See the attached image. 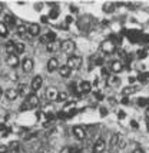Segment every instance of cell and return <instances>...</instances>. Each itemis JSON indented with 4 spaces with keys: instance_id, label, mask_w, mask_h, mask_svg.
Here are the masks:
<instances>
[{
    "instance_id": "1",
    "label": "cell",
    "mask_w": 149,
    "mask_h": 153,
    "mask_svg": "<svg viewBox=\"0 0 149 153\" xmlns=\"http://www.w3.org/2000/svg\"><path fill=\"white\" fill-rule=\"evenodd\" d=\"M39 97L36 96L34 93H32V94H29L26 97V100H25V103L22 105V110H27V109H34V107H37L39 106Z\"/></svg>"
},
{
    "instance_id": "2",
    "label": "cell",
    "mask_w": 149,
    "mask_h": 153,
    "mask_svg": "<svg viewBox=\"0 0 149 153\" xmlns=\"http://www.w3.org/2000/svg\"><path fill=\"white\" fill-rule=\"evenodd\" d=\"M66 66H68L70 70H77V69H80V66H82V57H79V56H74V54L69 56Z\"/></svg>"
},
{
    "instance_id": "3",
    "label": "cell",
    "mask_w": 149,
    "mask_h": 153,
    "mask_svg": "<svg viewBox=\"0 0 149 153\" xmlns=\"http://www.w3.org/2000/svg\"><path fill=\"white\" fill-rule=\"evenodd\" d=\"M101 50L105 54H112V53H115L116 46H115V43H113L112 40H105V42H102Z\"/></svg>"
},
{
    "instance_id": "4",
    "label": "cell",
    "mask_w": 149,
    "mask_h": 153,
    "mask_svg": "<svg viewBox=\"0 0 149 153\" xmlns=\"http://www.w3.org/2000/svg\"><path fill=\"white\" fill-rule=\"evenodd\" d=\"M74 42L73 40H65V42H62L60 43V50L63 53H68L72 56V53L74 52Z\"/></svg>"
},
{
    "instance_id": "5",
    "label": "cell",
    "mask_w": 149,
    "mask_h": 153,
    "mask_svg": "<svg viewBox=\"0 0 149 153\" xmlns=\"http://www.w3.org/2000/svg\"><path fill=\"white\" fill-rule=\"evenodd\" d=\"M40 34V26L37 23H32L27 26V36L29 37H34V36H39Z\"/></svg>"
},
{
    "instance_id": "6",
    "label": "cell",
    "mask_w": 149,
    "mask_h": 153,
    "mask_svg": "<svg viewBox=\"0 0 149 153\" xmlns=\"http://www.w3.org/2000/svg\"><path fill=\"white\" fill-rule=\"evenodd\" d=\"M73 134L77 140H85L86 139V129L83 126H74L73 127Z\"/></svg>"
},
{
    "instance_id": "7",
    "label": "cell",
    "mask_w": 149,
    "mask_h": 153,
    "mask_svg": "<svg viewBox=\"0 0 149 153\" xmlns=\"http://www.w3.org/2000/svg\"><path fill=\"white\" fill-rule=\"evenodd\" d=\"M57 94H59V92H57V89H56V87L50 86V87L46 89V99H48L49 102H56Z\"/></svg>"
},
{
    "instance_id": "8",
    "label": "cell",
    "mask_w": 149,
    "mask_h": 153,
    "mask_svg": "<svg viewBox=\"0 0 149 153\" xmlns=\"http://www.w3.org/2000/svg\"><path fill=\"white\" fill-rule=\"evenodd\" d=\"M119 140H121V136H119V133H113V134H112L110 142H109V150H110L112 153H115V149L118 147Z\"/></svg>"
},
{
    "instance_id": "9",
    "label": "cell",
    "mask_w": 149,
    "mask_h": 153,
    "mask_svg": "<svg viewBox=\"0 0 149 153\" xmlns=\"http://www.w3.org/2000/svg\"><path fill=\"white\" fill-rule=\"evenodd\" d=\"M105 149H106V142L102 139V137H99V139L95 142V145H93V152L95 153H102Z\"/></svg>"
},
{
    "instance_id": "10",
    "label": "cell",
    "mask_w": 149,
    "mask_h": 153,
    "mask_svg": "<svg viewBox=\"0 0 149 153\" xmlns=\"http://www.w3.org/2000/svg\"><path fill=\"white\" fill-rule=\"evenodd\" d=\"M22 69H23V72H32L33 70V60L30 59V57H26V59L22 60Z\"/></svg>"
},
{
    "instance_id": "11",
    "label": "cell",
    "mask_w": 149,
    "mask_h": 153,
    "mask_svg": "<svg viewBox=\"0 0 149 153\" xmlns=\"http://www.w3.org/2000/svg\"><path fill=\"white\" fill-rule=\"evenodd\" d=\"M6 62L10 67H17L19 66V63H20V60H19V56H17V54H7Z\"/></svg>"
},
{
    "instance_id": "12",
    "label": "cell",
    "mask_w": 149,
    "mask_h": 153,
    "mask_svg": "<svg viewBox=\"0 0 149 153\" xmlns=\"http://www.w3.org/2000/svg\"><path fill=\"white\" fill-rule=\"evenodd\" d=\"M54 40H56V33H54V32H49V33L40 36V43H43V45L52 43V42H54Z\"/></svg>"
},
{
    "instance_id": "13",
    "label": "cell",
    "mask_w": 149,
    "mask_h": 153,
    "mask_svg": "<svg viewBox=\"0 0 149 153\" xmlns=\"http://www.w3.org/2000/svg\"><path fill=\"white\" fill-rule=\"evenodd\" d=\"M42 85H43V77H42V76H34L30 86H32V90H33V92H37L39 89H42Z\"/></svg>"
},
{
    "instance_id": "14",
    "label": "cell",
    "mask_w": 149,
    "mask_h": 153,
    "mask_svg": "<svg viewBox=\"0 0 149 153\" xmlns=\"http://www.w3.org/2000/svg\"><path fill=\"white\" fill-rule=\"evenodd\" d=\"M4 96H6L7 100H10V102H13L19 97V93H17V89H14V87H10V89H7L6 92H4Z\"/></svg>"
},
{
    "instance_id": "15",
    "label": "cell",
    "mask_w": 149,
    "mask_h": 153,
    "mask_svg": "<svg viewBox=\"0 0 149 153\" xmlns=\"http://www.w3.org/2000/svg\"><path fill=\"white\" fill-rule=\"evenodd\" d=\"M79 93H90V90H92V85L89 83V82H86V80H83V82H80V85H79Z\"/></svg>"
},
{
    "instance_id": "16",
    "label": "cell",
    "mask_w": 149,
    "mask_h": 153,
    "mask_svg": "<svg viewBox=\"0 0 149 153\" xmlns=\"http://www.w3.org/2000/svg\"><path fill=\"white\" fill-rule=\"evenodd\" d=\"M110 70L113 72V73H121L123 70V63L121 60H115V62H112L110 63Z\"/></svg>"
},
{
    "instance_id": "17",
    "label": "cell",
    "mask_w": 149,
    "mask_h": 153,
    "mask_svg": "<svg viewBox=\"0 0 149 153\" xmlns=\"http://www.w3.org/2000/svg\"><path fill=\"white\" fill-rule=\"evenodd\" d=\"M106 83H108L109 87H118L119 83H121V79L118 76H115V74H110L108 79H106Z\"/></svg>"
},
{
    "instance_id": "18",
    "label": "cell",
    "mask_w": 149,
    "mask_h": 153,
    "mask_svg": "<svg viewBox=\"0 0 149 153\" xmlns=\"http://www.w3.org/2000/svg\"><path fill=\"white\" fill-rule=\"evenodd\" d=\"M59 69V60L56 59V57H52V59H49L48 62V72H54V70H57Z\"/></svg>"
},
{
    "instance_id": "19",
    "label": "cell",
    "mask_w": 149,
    "mask_h": 153,
    "mask_svg": "<svg viewBox=\"0 0 149 153\" xmlns=\"http://www.w3.org/2000/svg\"><path fill=\"white\" fill-rule=\"evenodd\" d=\"M46 50H48L49 53H54V52L60 50V43H59L57 40H54L52 43H48V45H46Z\"/></svg>"
},
{
    "instance_id": "20",
    "label": "cell",
    "mask_w": 149,
    "mask_h": 153,
    "mask_svg": "<svg viewBox=\"0 0 149 153\" xmlns=\"http://www.w3.org/2000/svg\"><path fill=\"white\" fill-rule=\"evenodd\" d=\"M3 23H4L7 27L9 26L13 27V26H16V19H14L12 14H4V22H3Z\"/></svg>"
},
{
    "instance_id": "21",
    "label": "cell",
    "mask_w": 149,
    "mask_h": 153,
    "mask_svg": "<svg viewBox=\"0 0 149 153\" xmlns=\"http://www.w3.org/2000/svg\"><path fill=\"white\" fill-rule=\"evenodd\" d=\"M74 106H76V103H74V102H68V103L65 105V107H63V110H62V112L66 114V116H69L70 112L74 109Z\"/></svg>"
},
{
    "instance_id": "22",
    "label": "cell",
    "mask_w": 149,
    "mask_h": 153,
    "mask_svg": "<svg viewBox=\"0 0 149 153\" xmlns=\"http://www.w3.org/2000/svg\"><path fill=\"white\" fill-rule=\"evenodd\" d=\"M4 50H6L7 54H16V49H14V42H7L6 46H4Z\"/></svg>"
},
{
    "instance_id": "23",
    "label": "cell",
    "mask_w": 149,
    "mask_h": 153,
    "mask_svg": "<svg viewBox=\"0 0 149 153\" xmlns=\"http://www.w3.org/2000/svg\"><path fill=\"white\" fill-rule=\"evenodd\" d=\"M70 73H72V70L68 66H59V74H60L62 77H69Z\"/></svg>"
},
{
    "instance_id": "24",
    "label": "cell",
    "mask_w": 149,
    "mask_h": 153,
    "mask_svg": "<svg viewBox=\"0 0 149 153\" xmlns=\"http://www.w3.org/2000/svg\"><path fill=\"white\" fill-rule=\"evenodd\" d=\"M27 92H29L27 85H25V83H20V85H19V87H17V93H19V96H26Z\"/></svg>"
},
{
    "instance_id": "25",
    "label": "cell",
    "mask_w": 149,
    "mask_h": 153,
    "mask_svg": "<svg viewBox=\"0 0 149 153\" xmlns=\"http://www.w3.org/2000/svg\"><path fill=\"white\" fill-rule=\"evenodd\" d=\"M7 34H9V27H7L3 22H0V36H1V37H6Z\"/></svg>"
},
{
    "instance_id": "26",
    "label": "cell",
    "mask_w": 149,
    "mask_h": 153,
    "mask_svg": "<svg viewBox=\"0 0 149 153\" xmlns=\"http://www.w3.org/2000/svg\"><path fill=\"white\" fill-rule=\"evenodd\" d=\"M14 49H16V54H22L25 52V45L20 42H14Z\"/></svg>"
},
{
    "instance_id": "27",
    "label": "cell",
    "mask_w": 149,
    "mask_h": 153,
    "mask_svg": "<svg viewBox=\"0 0 149 153\" xmlns=\"http://www.w3.org/2000/svg\"><path fill=\"white\" fill-rule=\"evenodd\" d=\"M103 12H105V13H113V12H115V4H113V3L103 4Z\"/></svg>"
},
{
    "instance_id": "28",
    "label": "cell",
    "mask_w": 149,
    "mask_h": 153,
    "mask_svg": "<svg viewBox=\"0 0 149 153\" xmlns=\"http://www.w3.org/2000/svg\"><path fill=\"white\" fill-rule=\"evenodd\" d=\"M136 90H138V89H136L135 86H128V87H125V89H123V90H122V93L125 94V96H129V94L135 93Z\"/></svg>"
},
{
    "instance_id": "29",
    "label": "cell",
    "mask_w": 149,
    "mask_h": 153,
    "mask_svg": "<svg viewBox=\"0 0 149 153\" xmlns=\"http://www.w3.org/2000/svg\"><path fill=\"white\" fill-rule=\"evenodd\" d=\"M17 34L19 36H27V26H25V25L17 26Z\"/></svg>"
},
{
    "instance_id": "30",
    "label": "cell",
    "mask_w": 149,
    "mask_h": 153,
    "mask_svg": "<svg viewBox=\"0 0 149 153\" xmlns=\"http://www.w3.org/2000/svg\"><path fill=\"white\" fill-rule=\"evenodd\" d=\"M138 106H141V107L149 106V99H146V97H139V99H138Z\"/></svg>"
},
{
    "instance_id": "31",
    "label": "cell",
    "mask_w": 149,
    "mask_h": 153,
    "mask_svg": "<svg viewBox=\"0 0 149 153\" xmlns=\"http://www.w3.org/2000/svg\"><path fill=\"white\" fill-rule=\"evenodd\" d=\"M56 102H68V93L66 92H59Z\"/></svg>"
},
{
    "instance_id": "32",
    "label": "cell",
    "mask_w": 149,
    "mask_h": 153,
    "mask_svg": "<svg viewBox=\"0 0 149 153\" xmlns=\"http://www.w3.org/2000/svg\"><path fill=\"white\" fill-rule=\"evenodd\" d=\"M57 16H59V9H56V7L49 12V19H57Z\"/></svg>"
},
{
    "instance_id": "33",
    "label": "cell",
    "mask_w": 149,
    "mask_h": 153,
    "mask_svg": "<svg viewBox=\"0 0 149 153\" xmlns=\"http://www.w3.org/2000/svg\"><path fill=\"white\" fill-rule=\"evenodd\" d=\"M136 54H138V59H145V57L148 56V52H146V50H139Z\"/></svg>"
},
{
    "instance_id": "34",
    "label": "cell",
    "mask_w": 149,
    "mask_h": 153,
    "mask_svg": "<svg viewBox=\"0 0 149 153\" xmlns=\"http://www.w3.org/2000/svg\"><path fill=\"white\" fill-rule=\"evenodd\" d=\"M101 74H102V77H105V79H108L109 76H110V74H109V70H108V69H106V67H102V72H101Z\"/></svg>"
},
{
    "instance_id": "35",
    "label": "cell",
    "mask_w": 149,
    "mask_h": 153,
    "mask_svg": "<svg viewBox=\"0 0 149 153\" xmlns=\"http://www.w3.org/2000/svg\"><path fill=\"white\" fill-rule=\"evenodd\" d=\"M9 149H12V150H17V149H19V142H12V143L9 145Z\"/></svg>"
},
{
    "instance_id": "36",
    "label": "cell",
    "mask_w": 149,
    "mask_h": 153,
    "mask_svg": "<svg viewBox=\"0 0 149 153\" xmlns=\"http://www.w3.org/2000/svg\"><path fill=\"white\" fill-rule=\"evenodd\" d=\"M9 152V146L7 145H0V153H7Z\"/></svg>"
},
{
    "instance_id": "37",
    "label": "cell",
    "mask_w": 149,
    "mask_h": 153,
    "mask_svg": "<svg viewBox=\"0 0 149 153\" xmlns=\"http://www.w3.org/2000/svg\"><path fill=\"white\" fill-rule=\"evenodd\" d=\"M118 146H119V149H125V147H126V140L121 139L119 140V143H118Z\"/></svg>"
},
{
    "instance_id": "38",
    "label": "cell",
    "mask_w": 149,
    "mask_h": 153,
    "mask_svg": "<svg viewBox=\"0 0 149 153\" xmlns=\"http://www.w3.org/2000/svg\"><path fill=\"white\" fill-rule=\"evenodd\" d=\"M125 117H126V113H125V112H123V110H119V112H118V119H125Z\"/></svg>"
},
{
    "instance_id": "39",
    "label": "cell",
    "mask_w": 149,
    "mask_h": 153,
    "mask_svg": "<svg viewBox=\"0 0 149 153\" xmlns=\"http://www.w3.org/2000/svg\"><path fill=\"white\" fill-rule=\"evenodd\" d=\"M99 110H101V116H106L108 114V109H105V107H101Z\"/></svg>"
},
{
    "instance_id": "40",
    "label": "cell",
    "mask_w": 149,
    "mask_h": 153,
    "mask_svg": "<svg viewBox=\"0 0 149 153\" xmlns=\"http://www.w3.org/2000/svg\"><path fill=\"white\" fill-rule=\"evenodd\" d=\"M130 126L133 127V129H138L139 125H138V122H136V120H130Z\"/></svg>"
},
{
    "instance_id": "41",
    "label": "cell",
    "mask_w": 149,
    "mask_h": 153,
    "mask_svg": "<svg viewBox=\"0 0 149 153\" xmlns=\"http://www.w3.org/2000/svg\"><path fill=\"white\" fill-rule=\"evenodd\" d=\"M40 20H42V23H48V22H49V16H42Z\"/></svg>"
},
{
    "instance_id": "42",
    "label": "cell",
    "mask_w": 149,
    "mask_h": 153,
    "mask_svg": "<svg viewBox=\"0 0 149 153\" xmlns=\"http://www.w3.org/2000/svg\"><path fill=\"white\" fill-rule=\"evenodd\" d=\"M95 63H96V65H99V66H101L102 63H103V59H102V57H96Z\"/></svg>"
},
{
    "instance_id": "43",
    "label": "cell",
    "mask_w": 149,
    "mask_h": 153,
    "mask_svg": "<svg viewBox=\"0 0 149 153\" xmlns=\"http://www.w3.org/2000/svg\"><path fill=\"white\" fill-rule=\"evenodd\" d=\"M72 22H73V17H72V16H68V17H66V25H70Z\"/></svg>"
},
{
    "instance_id": "44",
    "label": "cell",
    "mask_w": 149,
    "mask_h": 153,
    "mask_svg": "<svg viewBox=\"0 0 149 153\" xmlns=\"http://www.w3.org/2000/svg\"><path fill=\"white\" fill-rule=\"evenodd\" d=\"M139 82L145 83V82H146V76H145V74H141V76H139Z\"/></svg>"
},
{
    "instance_id": "45",
    "label": "cell",
    "mask_w": 149,
    "mask_h": 153,
    "mask_svg": "<svg viewBox=\"0 0 149 153\" xmlns=\"http://www.w3.org/2000/svg\"><path fill=\"white\" fill-rule=\"evenodd\" d=\"M60 153H70V146L65 147V149H62V152H60Z\"/></svg>"
},
{
    "instance_id": "46",
    "label": "cell",
    "mask_w": 149,
    "mask_h": 153,
    "mask_svg": "<svg viewBox=\"0 0 149 153\" xmlns=\"http://www.w3.org/2000/svg\"><path fill=\"white\" fill-rule=\"evenodd\" d=\"M80 153H95V152H93V149H85V150H82Z\"/></svg>"
},
{
    "instance_id": "47",
    "label": "cell",
    "mask_w": 149,
    "mask_h": 153,
    "mask_svg": "<svg viewBox=\"0 0 149 153\" xmlns=\"http://www.w3.org/2000/svg\"><path fill=\"white\" fill-rule=\"evenodd\" d=\"M122 105H129V99H128V97H123V99H122Z\"/></svg>"
},
{
    "instance_id": "48",
    "label": "cell",
    "mask_w": 149,
    "mask_h": 153,
    "mask_svg": "<svg viewBox=\"0 0 149 153\" xmlns=\"http://www.w3.org/2000/svg\"><path fill=\"white\" fill-rule=\"evenodd\" d=\"M70 12H73V13H77V7L70 6Z\"/></svg>"
},
{
    "instance_id": "49",
    "label": "cell",
    "mask_w": 149,
    "mask_h": 153,
    "mask_svg": "<svg viewBox=\"0 0 149 153\" xmlns=\"http://www.w3.org/2000/svg\"><path fill=\"white\" fill-rule=\"evenodd\" d=\"M133 153H143V150L142 149H139V147H136L135 150H133Z\"/></svg>"
},
{
    "instance_id": "50",
    "label": "cell",
    "mask_w": 149,
    "mask_h": 153,
    "mask_svg": "<svg viewBox=\"0 0 149 153\" xmlns=\"http://www.w3.org/2000/svg\"><path fill=\"white\" fill-rule=\"evenodd\" d=\"M135 77H132V76H130V77H129V83H135Z\"/></svg>"
},
{
    "instance_id": "51",
    "label": "cell",
    "mask_w": 149,
    "mask_h": 153,
    "mask_svg": "<svg viewBox=\"0 0 149 153\" xmlns=\"http://www.w3.org/2000/svg\"><path fill=\"white\" fill-rule=\"evenodd\" d=\"M146 117L149 119V106H148V109H146Z\"/></svg>"
},
{
    "instance_id": "52",
    "label": "cell",
    "mask_w": 149,
    "mask_h": 153,
    "mask_svg": "<svg viewBox=\"0 0 149 153\" xmlns=\"http://www.w3.org/2000/svg\"><path fill=\"white\" fill-rule=\"evenodd\" d=\"M1 94H3V90H1V87H0V97H1Z\"/></svg>"
},
{
    "instance_id": "53",
    "label": "cell",
    "mask_w": 149,
    "mask_h": 153,
    "mask_svg": "<svg viewBox=\"0 0 149 153\" xmlns=\"http://www.w3.org/2000/svg\"><path fill=\"white\" fill-rule=\"evenodd\" d=\"M1 9H3V6H1V3H0V12H1Z\"/></svg>"
},
{
    "instance_id": "54",
    "label": "cell",
    "mask_w": 149,
    "mask_h": 153,
    "mask_svg": "<svg viewBox=\"0 0 149 153\" xmlns=\"http://www.w3.org/2000/svg\"><path fill=\"white\" fill-rule=\"evenodd\" d=\"M148 129H149V123H148Z\"/></svg>"
}]
</instances>
